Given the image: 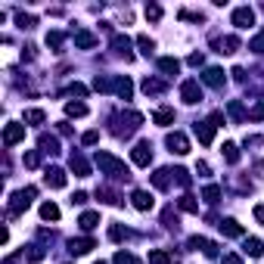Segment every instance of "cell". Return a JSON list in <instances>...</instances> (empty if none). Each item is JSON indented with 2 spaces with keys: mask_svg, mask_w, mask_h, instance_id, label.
<instances>
[{
  "mask_svg": "<svg viewBox=\"0 0 264 264\" xmlns=\"http://www.w3.org/2000/svg\"><path fill=\"white\" fill-rule=\"evenodd\" d=\"M4 264H19V258H7V261H4Z\"/></svg>",
  "mask_w": 264,
  "mask_h": 264,
  "instance_id": "obj_53",
  "label": "cell"
},
{
  "mask_svg": "<svg viewBox=\"0 0 264 264\" xmlns=\"http://www.w3.org/2000/svg\"><path fill=\"white\" fill-rule=\"evenodd\" d=\"M149 264H178V258L168 255V252H162V249H152V252H149Z\"/></svg>",
  "mask_w": 264,
  "mask_h": 264,
  "instance_id": "obj_27",
  "label": "cell"
},
{
  "mask_svg": "<svg viewBox=\"0 0 264 264\" xmlns=\"http://www.w3.org/2000/svg\"><path fill=\"white\" fill-rule=\"evenodd\" d=\"M233 25H236V28H249V25H255V13H252V7H236V10H233Z\"/></svg>",
  "mask_w": 264,
  "mask_h": 264,
  "instance_id": "obj_9",
  "label": "cell"
},
{
  "mask_svg": "<svg viewBox=\"0 0 264 264\" xmlns=\"http://www.w3.org/2000/svg\"><path fill=\"white\" fill-rule=\"evenodd\" d=\"M249 118H252V121H264V97L255 103V109L249 112Z\"/></svg>",
  "mask_w": 264,
  "mask_h": 264,
  "instance_id": "obj_43",
  "label": "cell"
},
{
  "mask_svg": "<svg viewBox=\"0 0 264 264\" xmlns=\"http://www.w3.org/2000/svg\"><path fill=\"white\" fill-rule=\"evenodd\" d=\"M128 236H131V230H128V227H121V224H112V227H109V239L121 242V239H128Z\"/></svg>",
  "mask_w": 264,
  "mask_h": 264,
  "instance_id": "obj_34",
  "label": "cell"
},
{
  "mask_svg": "<svg viewBox=\"0 0 264 264\" xmlns=\"http://www.w3.org/2000/svg\"><path fill=\"white\" fill-rule=\"evenodd\" d=\"M68 168H72L78 178H91V165H87V158L81 152H72L68 155Z\"/></svg>",
  "mask_w": 264,
  "mask_h": 264,
  "instance_id": "obj_10",
  "label": "cell"
},
{
  "mask_svg": "<svg viewBox=\"0 0 264 264\" xmlns=\"http://www.w3.org/2000/svg\"><path fill=\"white\" fill-rule=\"evenodd\" d=\"M190 65H202V53H193V56H190Z\"/></svg>",
  "mask_w": 264,
  "mask_h": 264,
  "instance_id": "obj_52",
  "label": "cell"
},
{
  "mask_svg": "<svg viewBox=\"0 0 264 264\" xmlns=\"http://www.w3.org/2000/svg\"><path fill=\"white\" fill-rule=\"evenodd\" d=\"M196 137L202 146H211V140H215V125L211 121H196Z\"/></svg>",
  "mask_w": 264,
  "mask_h": 264,
  "instance_id": "obj_13",
  "label": "cell"
},
{
  "mask_svg": "<svg viewBox=\"0 0 264 264\" xmlns=\"http://www.w3.org/2000/svg\"><path fill=\"white\" fill-rule=\"evenodd\" d=\"M224 158H227L230 165L239 162V149H236V143H224Z\"/></svg>",
  "mask_w": 264,
  "mask_h": 264,
  "instance_id": "obj_39",
  "label": "cell"
},
{
  "mask_svg": "<svg viewBox=\"0 0 264 264\" xmlns=\"http://www.w3.org/2000/svg\"><path fill=\"white\" fill-rule=\"evenodd\" d=\"M245 255L261 258V255H264V242H261V239H255V236H249V239H245Z\"/></svg>",
  "mask_w": 264,
  "mask_h": 264,
  "instance_id": "obj_28",
  "label": "cell"
},
{
  "mask_svg": "<svg viewBox=\"0 0 264 264\" xmlns=\"http://www.w3.org/2000/svg\"><path fill=\"white\" fill-rule=\"evenodd\" d=\"M152 121H155V125H162V128H168L171 121H174V109H155Z\"/></svg>",
  "mask_w": 264,
  "mask_h": 264,
  "instance_id": "obj_30",
  "label": "cell"
},
{
  "mask_svg": "<svg viewBox=\"0 0 264 264\" xmlns=\"http://www.w3.org/2000/svg\"><path fill=\"white\" fill-rule=\"evenodd\" d=\"M137 47H140V53H143V56H152V50H155V44L146 38V34H140V38H137Z\"/></svg>",
  "mask_w": 264,
  "mask_h": 264,
  "instance_id": "obj_38",
  "label": "cell"
},
{
  "mask_svg": "<svg viewBox=\"0 0 264 264\" xmlns=\"http://www.w3.org/2000/svg\"><path fill=\"white\" fill-rule=\"evenodd\" d=\"M94 162H97V168H100V174H109V178H131V171H128V165L121 162V158H115L112 152H97L94 155Z\"/></svg>",
  "mask_w": 264,
  "mask_h": 264,
  "instance_id": "obj_1",
  "label": "cell"
},
{
  "mask_svg": "<svg viewBox=\"0 0 264 264\" xmlns=\"http://www.w3.org/2000/svg\"><path fill=\"white\" fill-rule=\"evenodd\" d=\"M16 22H19L22 28H31V25H34V16H25V13H19V16H16Z\"/></svg>",
  "mask_w": 264,
  "mask_h": 264,
  "instance_id": "obj_48",
  "label": "cell"
},
{
  "mask_svg": "<svg viewBox=\"0 0 264 264\" xmlns=\"http://www.w3.org/2000/svg\"><path fill=\"white\" fill-rule=\"evenodd\" d=\"M131 158H134L137 168H146L152 162V143H149V140H140V143L131 149Z\"/></svg>",
  "mask_w": 264,
  "mask_h": 264,
  "instance_id": "obj_4",
  "label": "cell"
},
{
  "mask_svg": "<svg viewBox=\"0 0 264 264\" xmlns=\"http://www.w3.org/2000/svg\"><path fill=\"white\" fill-rule=\"evenodd\" d=\"M227 112H230L233 125H242V121H245V109H242V103H239V100H230V103H227Z\"/></svg>",
  "mask_w": 264,
  "mask_h": 264,
  "instance_id": "obj_23",
  "label": "cell"
},
{
  "mask_svg": "<svg viewBox=\"0 0 264 264\" xmlns=\"http://www.w3.org/2000/svg\"><path fill=\"white\" fill-rule=\"evenodd\" d=\"M44 181H47V187H53V190H62V187H65V171H62V168H47V171H44Z\"/></svg>",
  "mask_w": 264,
  "mask_h": 264,
  "instance_id": "obj_12",
  "label": "cell"
},
{
  "mask_svg": "<svg viewBox=\"0 0 264 264\" xmlns=\"http://www.w3.org/2000/svg\"><path fill=\"white\" fill-rule=\"evenodd\" d=\"M87 202V193H75V196H72V205H84Z\"/></svg>",
  "mask_w": 264,
  "mask_h": 264,
  "instance_id": "obj_49",
  "label": "cell"
},
{
  "mask_svg": "<svg viewBox=\"0 0 264 264\" xmlns=\"http://www.w3.org/2000/svg\"><path fill=\"white\" fill-rule=\"evenodd\" d=\"M181 100H184L187 106H196V103L202 100V87H199V81H193V78L184 81V84H181Z\"/></svg>",
  "mask_w": 264,
  "mask_h": 264,
  "instance_id": "obj_6",
  "label": "cell"
},
{
  "mask_svg": "<svg viewBox=\"0 0 264 264\" xmlns=\"http://www.w3.org/2000/svg\"><path fill=\"white\" fill-rule=\"evenodd\" d=\"M158 68H162L165 75H178L181 72V62L174 59V56H162V59H158Z\"/></svg>",
  "mask_w": 264,
  "mask_h": 264,
  "instance_id": "obj_24",
  "label": "cell"
},
{
  "mask_svg": "<svg viewBox=\"0 0 264 264\" xmlns=\"http://www.w3.org/2000/svg\"><path fill=\"white\" fill-rule=\"evenodd\" d=\"M171 178H174V171L158 168V171L152 174V187H155V190H168V187H171Z\"/></svg>",
  "mask_w": 264,
  "mask_h": 264,
  "instance_id": "obj_19",
  "label": "cell"
},
{
  "mask_svg": "<svg viewBox=\"0 0 264 264\" xmlns=\"http://www.w3.org/2000/svg\"><path fill=\"white\" fill-rule=\"evenodd\" d=\"M190 249H202V255L205 258H218V242H211V239H205V236H190Z\"/></svg>",
  "mask_w": 264,
  "mask_h": 264,
  "instance_id": "obj_8",
  "label": "cell"
},
{
  "mask_svg": "<svg viewBox=\"0 0 264 264\" xmlns=\"http://www.w3.org/2000/svg\"><path fill=\"white\" fill-rule=\"evenodd\" d=\"M97 264H106V261H97Z\"/></svg>",
  "mask_w": 264,
  "mask_h": 264,
  "instance_id": "obj_54",
  "label": "cell"
},
{
  "mask_svg": "<svg viewBox=\"0 0 264 264\" xmlns=\"http://www.w3.org/2000/svg\"><path fill=\"white\" fill-rule=\"evenodd\" d=\"M62 44H65V34L62 31H47V47L50 50H59Z\"/></svg>",
  "mask_w": 264,
  "mask_h": 264,
  "instance_id": "obj_33",
  "label": "cell"
},
{
  "mask_svg": "<svg viewBox=\"0 0 264 264\" xmlns=\"http://www.w3.org/2000/svg\"><path fill=\"white\" fill-rule=\"evenodd\" d=\"M202 81H205L208 87H215V91H221V87L227 84L224 72H221V68H215V65H211V68H205V72H202Z\"/></svg>",
  "mask_w": 264,
  "mask_h": 264,
  "instance_id": "obj_11",
  "label": "cell"
},
{
  "mask_svg": "<svg viewBox=\"0 0 264 264\" xmlns=\"http://www.w3.org/2000/svg\"><path fill=\"white\" fill-rule=\"evenodd\" d=\"M112 91H115L121 100H131V94H134V84H131L128 78H112Z\"/></svg>",
  "mask_w": 264,
  "mask_h": 264,
  "instance_id": "obj_18",
  "label": "cell"
},
{
  "mask_svg": "<svg viewBox=\"0 0 264 264\" xmlns=\"http://www.w3.org/2000/svg\"><path fill=\"white\" fill-rule=\"evenodd\" d=\"M44 255H47V249H44V245H38V242H34V245H25V252H22V258L31 261V264L44 261Z\"/></svg>",
  "mask_w": 264,
  "mask_h": 264,
  "instance_id": "obj_20",
  "label": "cell"
},
{
  "mask_svg": "<svg viewBox=\"0 0 264 264\" xmlns=\"http://www.w3.org/2000/svg\"><path fill=\"white\" fill-rule=\"evenodd\" d=\"M65 115L68 118H84L87 115V106L84 103H65Z\"/></svg>",
  "mask_w": 264,
  "mask_h": 264,
  "instance_id": "obj_31",
  "label": "cell"
},
{
  "mask_svg": "<svg viewBox=\"0 0 264 264\" xmlns=\"http://www.w3.org/2000/svg\"><path fill=\"white\" fill-rule=\"evenodd\" d=\"M68 94H72V97H87V87L75 81V84H68Z\"/></svg>",
  "mask_w": 264,
  "mask_h": 264,
  "instance_id": "obj_47",
  "label": "cell"
},
{
  "mask_svg": "<svg viewBox=\"0 0 264 264\" xmlns=\"http://www.w3.org/2000/svg\"><path fill=\"white\" fill-rule=\"evenodd\" d=\"M75 47H81V50L97 47V34H91V31H75Z\"/></svg>",
  "mask_w": 264,
  "mask_h": 264,
  "instance_id": "obj_21",
  "label": "cell"
},
{
  "mask_svg": "<svg viewBox=\"0 0 264 264\" xmlns=\"http://www.w3.org/2000/svg\"><path fill=\"white\" fill-rule=\"evenodd\" d=\"M25 140V125H16V121H10V125L4 128V146H16Z\"/></svg>",
  "mask_w": 264,
  "mask_h": 264,
  "instance_id": "obj_7",
  "label": "cell"
},
{
  "mask_svg": "<svg viewBox=\"0 0 264 264\" xmlns=\"http://www.w3.org/2000/svg\"><path fill=\"white\" fill-rule=\"evenodd\" d=\"M112 47H115L118 56H125V62H131V59H134V53H131V41L125 38V34H115V38H112Z\"/></svg>",
  "mask_w": 264,
  "mask_h": 264,
  "instance_id": "obj_14",
  "label": "cell"
},
{
  "mask_svg": "<svg viewBox=\"0 0 264 264\" xmlns=\"http://www.w3.org/2000/svg\"><path fill=\"white\" fill-rule=\"evenodd\" d=\"M41 165V152H25V168H38Z\"/></svg>",
  "mask_w": 264,
  "mask_h": 264,
  "instance_id": "obj_45",
  "label": "cell"
},
{
  "mask_svg": "<svg viewBox=\"0 0 264 264\" xmlns=\"http://www.w3.org/2000/svg\"><path fill=\"white\" fill-rule=\"evenodd\" d=\"M41 218H44V221H59V205L44 202V205H41Z\"/></svg>",
  "mask_w": 264,
  "mask_h": 264,
  "instance_id": "obj_32",
  "label": "cell"
},
{
  "mask_svg": "<svg viewBox=\"0 0 264 264\" xmlns=\"http://www.w3.org/2000/svg\"><path fill=\"white\" fill-rule=\"evenodd\" d=\"M165 143H168V149H171L174 155H187V152H190V140H187V134H181V131H171V134L165 137Z\"/></svg>",
  "mask_w": 264,
  "mask_h": 264,
  "instance_id": "obj_5",
  "label": "cell"
},
{
  "mask_svg": "<svg viewBox=\"0 0 264 264\" xmlns=\"http://www.w3.org/2000/svg\"><path fill=\"white\" fill-rule=\"evenodd\" d=\"M202 199H205L208 205H215V202L221 199V187H215V184H211V187H205V190H202Z\"/></svg>",
  "mask_w": 264,
  "mask_h": 264,
  "instance_id": "obj_35",
  "label": "cell"
},
{
  "mask_svg": "<svg viewBox=\"0 0 264 264\" xmlns=\"http://www.w3.org/2000/svg\"><path fill=\"white\" fill-rule=\"evenodd\" d=\"M97 196H100L103 202H109V205H118V202H121V199H118V193H115V190H109V187L97 190Z\"/></svg>",
  "mask_w": 264,
  "mask_h": 264,
  "instance_id": "obj_37",
  "label": "cell"
},
{
  "mask_svg": "<svg viewBox=\"0 0 264 264\" xmlns=\"http://www.w3.org/2000/svg\"><path fill=\"white\" fill-rule=\"evenodd\" d=\"M146 19L158 22V19H162V7H158V4H149V7H146Z\"/></svg>",
  "mask_w": 264,
  "mask_h": 264,
  "instance_id": "obj_44",
  "label": "cell"
},
{
  "mask_svg": "<svg viewBox=\"0 0 264 264\" xmlns=\"http://www.w3.org/2000/svg\"><path fill=\"white\" fill-rule=\"evenodd\" d=\"M131 202H134L137 211H149V208H152V196H149L146 190H134V193H131Z\"/></svg>",
  "mask_w": 264,
  "mask_h": 264,
  "instance_id": "obj_15",
  "label": "cell"
},
{
  "mask_svg": "<svg viewBox=\"0 0 264 264\" xmlns=\"http://www.w3.org/2000/svg\"><path fill=\"white\" fill-rule=\"evenodd\" d=\"M78 224H81V230H94V227L100 224V215L97 211H84V215L78 218Z\"/></svg>",
  "mask_w": 264,
  "mask_h": 264,
  "instance_id": "obj_29",
  "label": "cell"
},
{
  "mask_svg": "<svg viewBox=\"0 0 264 264\" xmlns=\"http://www.w3.org/2000/svg\"><path fill=\"white\" fill-rule=\"evenodd\" d=\"M249 50H252V53H264V28H261V31L255 34V38L249 41Z\"/></svg>",
  "mask_w": 264,
  "mask_h": 264,
  "instance_id": "obj_40",
  "label": "cell"
},
{
  "mask_svg": "<svg viewBox=\"0 0 264 264\" xmlns=\"http://www.w3.org/2000/svg\"><path fill=\"white\" fill-rule=\"evenodd\" d=\"M38 146H41V152H44V155H56V152H59V140L53 137V134H41Z\"/></svg>",
  "mask_w": 264,
  "mask_h": 264,
  "instance_id": "obj_17",
  "label": "cell"
},
{
  "mask_svg": "<svg viewBox=\"0 0 264 264\" xmlns=\"http://www.w3.org/2000/svg\"><path fill=\"white\" fill-rule=\"evenodd\" d=\"M34 196H38V190H34V187H25V190H19V193H13V196H10V215L16 218V215H22V211L31 205V199Z\"/></svg>",
  "mask_w": 264,
  "mask_h": 264,
  "instance_id": "obj_2",
  "label": "cell"
},
{
  "mask_svg": "<svg viewBox=\"0 0 264 264\" xmlns=\"http://www.w3.org/2000/svg\"><path fill=\"white\" fill-rule=\"evenodd\" d=\"M178 205H181V211H190V215H196V211H199V202L193 199V196H181Z\"/></svg>",
  "mask_w": 264,
  "mask_h": 264,
  "instance_id": "obj_36",
  "label": "cell"
},
{
  "mask_svg": "<svg viewBox=\"0 0 264 264\" xmlns=\"http://www.w3.org/2000/svg\"><path fill=\"white\" fill-rule=\"evenodd\" d=\"M255 221L264 227V205H255Z\"/></svg>",
  "mask_w": 264,
  "mask_h": 264,
  "instance_id": "obj_51",
  "label": "cell"
},
{
  "mask_svg": "<svg viewBox=\"0 0 264 264\" xmlns=\"http://www.w3.org/2000/svg\"><path fill=\"white\" fill-rule=\"evenodd\" d=\"M140 125H143V115H140V112H125V115L118 118L115 134H118V137H128V134H134Z\"/></svg>",
  "mask_w": 264,
  "mask_h": 264,
  "instance_id": "obj_3",
  "label": "cell"
},
{
  "mask_svg": "<svg viewBox=\"0 0 264 264\" xmlns=\"http://www.w3.org/2000/svg\"><path fill=\"white\" fill-rule=\"evenodd\" d=\"M143 94L146 97H158V94H165V84L158 78H143Z\"/></svg>",
  "mask_w": 264,
  "mask_h": 264,
  "instance_id": "obj_22",
  "label": "cell"
},
{
  "mask_svg": "<svg viewBox=\"0 0 264 264\" xmlns=\"http://www.w3.org/2000/svg\"><path fill=\"white\" fill-rule=\"evenodd\" d=\"M112 261H115V264H140V261H137L131 252H125V249H121V252H115V258H112Z\"/></svg>",
  "mask_w": 264,
  "mask_h": 264,
  "instance_id": "obj_41",
  "label": "cell"
},
{
  "mask_svg": "<svg viewBox=\"0 0 264 264\" xmlns=\"http://www.w3.org/2000/svg\"><path fill=\"white\" fill-rule=\"evenodd\" d=\"M97 140H100V131H87V134L81 137V143H84V146H94Z\"/></svg>",
  "mask_w": 264,
  "mask_h": 264,
  "instance_id": "obj_46",
  "label": "cell"
},
{
  "mask_svg": "<svg viewBox=\"0 0 264 264\" xmlns=\"http://www.w3.org/2000/svg\"><path fill=\"white\" fill-rule=\"evenodd\" d=\"M91 249H97V242H94L91 236H84V239H72V242H68V252H72V255H87Z\"/></svg>",
  "mask_w": 264,
  "mask_h": 264,
  "instance_id": "obj_16",
  "label": "cell"
},
{
  "mask_svg": "<svg viewBox=\"0 0 264 264\" xmlns=\"http://www.w3.org/2000/svg\"><path fill=\"white\" fill-rule=\"evenodd\" d=\"M221 264H242V258H239V255H224Z\"/></svg>",
  "mask_w": 264,
  "mask_h": 264,
  "instance_id": "obj_50",
  "label": "cell"
},
{
  "mask_svg": "<svg viewBox=\"0 0 264 264\" xmlns=\"http://www.w3.org/2000/svg\"><path fill=\"white\" fill-rule=\"evenodd\" d=\"M218 227H221V233H224V236H242V227H239V224H236L233 218H227V221H221Z\"/></svg>",
  "mask_w": 264,
  "mask_h": 264,
  "instance_id": "obj_25",
  "label": "cell"
},
{
  "mask_svg": "<svg viewBox=\"0 0 264 264\" xmlns=\"http://www.w3.org/2000/svg\"><path fill=\"white\" fill-rule=\"evenodd\" d=\"M25 121H28V125H41V121H44V109H28Z\"/></svg>",
  "mask_w": 264,
  "mask_h": 264,
  "instance_id": "obj_42",
  "label": "cell"
},
{
  "mask_svg": "<svg viewBox=\"0 0 264 264\" xmlns=\"http://www.w3.org/2000/svg\"><path fill=\"white\" fill-rule=\"evenodd\" d=\"M215 47H218V53H227V56H230V53L239 50V41L236 38H221V41H215Z\"/></svg>",
  "mask_w": 264,
  "mask_h": 264,
  "instance_id": "obj_26",
  "label": "cell"
}]
</instances>
